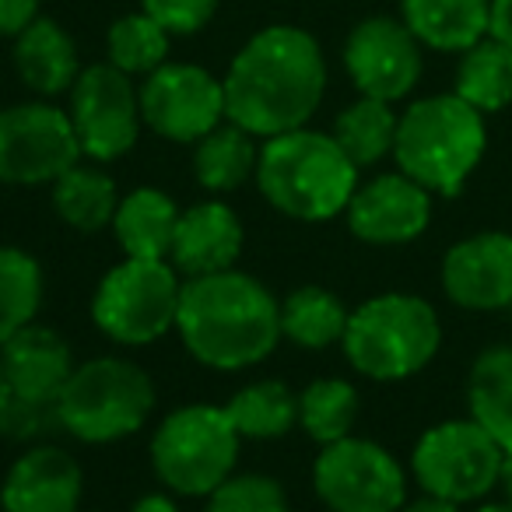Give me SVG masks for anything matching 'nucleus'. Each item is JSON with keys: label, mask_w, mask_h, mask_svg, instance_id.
Here are the masks:
<instances>
[{"label": "nucleus", "mask_w": 512, "mask_h": 512, "mask_svg": "<svg viewBox=\"0 0 512 512\" xmlns=\"http://www.w3.org/2000/svg\"><path fill=\"white\" fill-rule=\"evenodd\" d=\"M39 18V0H0V36H18Z\"/></svg>", "instance_id": "obj_35"}, {"label": "nucleus", "mask_w": 512, "mask_h": 512, "mask_svg": "<svg viewBox=\"0 0 512 512\" xmlns=\"http://www.w3.org/2000/svg\"><path fill=\"white\" fill-rule=\"evenodd\" d=\"M43 302V271L22 249H0V348L32 323Z\"/></svg>", "instance_id": "obj_30"}, {"label": "nucleus", "mask_w": 512, "mask_h": 512, "mask_svg": "<svg viewBox=\"0 0 512 512\" xmlns=\"http://www.w3.org/2000/svg\"><path fill=\"white\" fill-rule=\"evenodd\" d=\"M400 15L421 46L463 53L488 36L491 0H400Z\"/></svg>", "instance_id": "obj_20"}, {"label": "nucleus", "mask_w": 512, "mask_h": 512, "mask_svg": "<svg viewBox=\"0 0 512 512\" xmlns=\"http://www.w3.org/2000/svg\"><path fill=\"white\" fill-rule=\"evenodd\" d=\"M442 288L463 309L512 306V235L481 232L456 242L442 260Z\"/></svg>", "instance_id": "obj_16"}, {"label": "nucleus", "mask_w": 512, "mask_h": 512, "mask_svg": "<svg viewBox=\"0 0 512 512\" xmlns=\"http://www.w3.org/2000/svg\"><path fill=\"white\" fill-rule=\"evenodd\" d=\"M15 67H18V78L39 95L71 92L81 74L74 39L53 18H36V22L18 32Z\"/></svg>", "instance_id": "obj_21"}, {"label": "nucleus", "mask_w": 512, "mask_h": 512, "mask_svg": "<svg viewBox=\"0 0 512 512\" xmlns=\"http://www.w3.org/2000/svg\"><path fill=\"white\" fill-rule=\"evenodd\" d=\"M477 512H512V502H495V505H484Z\"/></svg>", "instance_id": "obj_41"}, {"label": "nucleus", "mask_w": 512, "mask_h": 512, "mask_svg": "<svg viewBox=\"0 0 512 512\" xmlns=\"http://www.w3.org/2000/svg\"><path fill=\"white\" fill-rule=\"evenodd\" d=\"M81 144L71 116L46 102H25L0 113V183H57L78 165Z\"/></svg>", "instance_id": "obj_10"}, {"label": "nucleus", "mask_w": 512, "mask_h": 512, "mask_svg": "<svg viewBox=\"0 0 512 512\" xmlns=\"http://www.w3.org/2000/svg\"><path fill=\"white\" fill-rule=\"evenodd\" d=\"M505 449L470 421H442L414 446V477L428 495L463 505L484 498L498 484Z\"/></svg>", "instance_id": "obj_9"}, {"label": "nucleus", "mask_w": 512, "mask_h": 512, "mask_svg": "<svg viewBox=\"0 0 512 512\" xmlns=\"http://www.w3.org/2000/svg\"><path fill=\"white\" fill-rule=\"evenodd\" d=\"M53 204L67 225L81 228V232H99L116 218L120 200H116V186L106 172L71 165L53 183Z\"/></svg>", "instance_id": "obj_27"}, {"label": "nucleus", "mask_w": 512, "mask_h": 512, "mask_svg": "<svg viewBox=\"0 0 512 512\" xmlns=\"http://www.w3.org/2000/svg\"><path fill=\"white\" fill-rule=\"evenodd\" d=\"M498 484H502L505 495H509V502H512V449H505V456H502V474H498Z\"/></svg>", "instance_id": "obj_40"}, {"label": "nucleus", "mask_w": 512, "mask_h": 512, "mask_svg": "<svg viewBox=\"0 0 512 512\" xmlns=\"http://www.w3.org/2000/svg\"><path fill=\"white\" fill-rule=\"evenodd\" d=\"M155 407L148 372L123 358H95L71 372L57 397L60 421L81 442H116L137 432Z\"/></svg>", "instance_id": "obj_6"}, {"label": "nucleus", "mask_w": 512, "mask_h": 512, "mask_svg": "<svg viewBox=\"0 0 512 512\" xmlns=\"http://www.w3.org/2000/svg\"><path fill=\"white\" fill-rule=\"evenodd\" d=\"M4 512H78L81 467L71 453L39 446L25 453L0 488Z\"/></svg>", "instance_id": "obj_17"}, {"label": "nucleus", "mask_w": 512, "mask_h": 512, "mask_svg": "<svg viewBox=\"0 0 512 512\" xmlns=\"http://www.w3.org/2000/svg\"><path fill=\"white\" fill-rule=\"evenodd\" d=\"M176 327L197 362L211 369H246L278 348L281 309L256 278L221 271L183 285Z\"/></svg>", "instance_id": "obj_2"}, {"label": "nucleus", "mask_w": 512, "mask_h": 512, "mask_svg": "<svg viewBox=\"0 0 512 512\" xmlns=\"http://www.w3.org/2000/svg\"><path fill=\"white\" fill-rule=\"evenodd\" d=\"M165 53H169V32L148 11L123 15L109 29V64L120 67L130 78L158 71L165 64Z\"/></svg>", "instance_id": "obj_32"}, {"label": "nucleus", "mask_w": 512, "mask_h": 512, "mask_svg": "<svg viewBox=\"0 0 512 512\" xmlns=\"http://www.w3.org/2000/svg\"><path fill=\"white\" fill-rule=\"evenodd\" d=\"M11 400H15V393H11L8 372H4V365H0V425H4V418H8V411H11Z\"/></svg>", "instance_id": "obj_39"}, {"label": "nucleus", "mask_w": 512, "mask_h": 512, "mask_svg": "<svg viewBox=\"0 0 512 512\" xmlns=\"http://www.w3.org/2000/svg\"><path fill=\"white\" fill-rule=\"evenodd\" d=\"M207 512H288V498L271 477H228L225 484L211 491Z\"/></svg>", "instance_id": "obj_33"}, {"label": "nucleus", "mask_w": 512, "mask_h": 512, "mask_svg": "<svg viewBox=\"0 0 512 512\" xmlns=\"http://www.w3.org/2000/svg\"><path fill=\"white\" fill-rule=\"evenodd\" d=\"M484 120L460 95H432L400 116L393 158L428 193L456 197L484 155Z\"/></svg>", "instance_id": "obj_4"}, {"label": "nucleus", "mask_w": 512, "mask_h": 512, "mask_svg": "<svg viewBox=\"0 0 512 512\" xmlns=\"http://www.w3.org/2000/svg\"><path fill=\"white\" fill-rule=\"evenodd\" d=\"M344 67L362 95L397 102L421 78V43L397 18H365L344 43Z\"/></svg>", "instance_id": "obj_14"}, {"label": "nucleus", "mask_w": 512, "mask_h": 512, "mask_svg": "<svg viewBox=\"0 0 512 512\" xmlns=\"http://www.w3.org/2000/svg\"><path fill=\"white\" fill-rule=\"evenodd\" d=\"M0 365L8 372L15 400L22 404H46L57 400L71 379V348L60 334L46 327H25L0 348Z\"/></svg>", "instance_id": "obj_18"}, {"label": "nucleus", "mask_w": 512, "mask_h": 512, "mask_svg": "<svg viewBox=\"0 0 512 512\" xmlns=\"http://www.w3.org/2000/svg\"><path fill=\"white\" fill-rule=\"evenodd\" d=\"M341 341L362 376L393 383L432 362L442 327L435 309L418 295H379L348 316Z\"/></svg>", "instance_id": "obj_5"}, {"label": "nucleus", "mask_w": 512, "mask_h": 512, "mask_svg": "<svg viewBox=\"0 0 512 512\" xmlns=\"http://www.w3.org/2000/svg\"><path fill=\"white\" fill-rule=\"evenodd\" d=\"M179 211L162 190H134L130 197L120 200L116 207V239H120L123 253L137 256V260H165L172 249V235H176Z\"/></svg>", "instance_id": "obj_22"}, {"label": "nucleus", "mask_w": 512, "mask_h": 512, "mask_svg": "<svg viewBox=\"0 0 512 512\" xmlns=\"http://www.w3.org/2000/svg\"><path fill=\"white\" fill-rule=\"evenodd\" d=\"M358 165L344 155L334 134L288 130L267 137L256 162V183L281 214L299 221H327L348 211L355 197Z\"/></svg>", "instance_id": "obj_3"}, {"label": "nucleus", "mask_w": 512, "mask_h": 512, "mask_svg": "<svg viewBox=\"0 0 512 512\" xmlns=\"http://www.w3.org/2000/svg\"><path fill=\"white\" fill-rule=\"evenodd\" d=\"M130 512H179V509L165 495H144Z\"/></svg>", "instance_id": "obj_38"}, {"label": "nucleus", "mask_w": 512, "mask_h": 512, "mask_svg": "<svg viewBox=\"0 0 512 512\" xmlns=\"http://www.w3.org/2000/svg\"><path fill=\"white\" fill-rule=\"evenodd\" d=\"M344 327H348L344 306L316 285L292 292L285 299V306H281V334L292 337L302 348H327V344L341 341Z\"/></svg>", "instance_id": "obj_29"}, {"label": "nucleus", "mask_w": 512, "mask_h": 512, "mask_svg": "<svg viewBox=\"0 0 512 512\" xmlns=\"http://www.w3.org/2000/svg\"><path fill=\"white\" fill-rule=\"evenodd\" d=\"M488 36L502 39L512 50V0H491V25Z\"/></svg>", "instance_id": "obj_36"}, {"label": "nucleus", "mask_w": 512, "mask_h": 512, "mask_svg": "<svg viewBox=\"0 0 512 512\" xmlns=\"http://www.w3.org/2000/svg\"><path fill=\"white\" fill-rule=\"evenodd\" d=\"M141 4V11H148L169 36L200 32L218 11V0H141Z\"/></svg>", "instance_id": "obj_34"}, {"label": "nucleus", "mask_w": 512, "mask_h": 512, "mask_svg": "<svg viewBox=\"0 0 512 512\" xmlns=\"http://www.w3.org/2000/svg\"><path fill=\"white\" fill-rule=\"evenodd\" d=\"M221 88L225 116L246 134L278 137L306 127L327 88L320 43L295 25H271L242 46Z\"/></svg>", "instance_id": "obj_1"}, {"label": "nucleus", "mask_w": 512, "mask_h": 512, "mask_svg": "<svg viewBox=\"0 0 512 512\" xmlns=\"http://www.w3.org/2000/svg\"><path fill=\"white\" fill-rule=\"evenodd\" d=\"M260 155L253 148V134H246L242 127H235L232 120L225 127H214L207 137H200L197 155H193V169L197 179L207 190H239L249 179V172L256 169Z\"/></svg>", "instance_id": "obj_26"}, {"label": "nucleus", "mask_w": 512, "mask_h": 512, "mask_svg": "<svg viewBox=\"0 0 512 512\" xmlns=\"http://www.w3.org/2000/svg\"><path fill=\"white\" fill-rule=\"evenodd\" d=\"M239 439L225 407L190 404L172 411L151 439V463L162 484L179 495H211L228 481Z\"/></svg>", "instance_id": "obj_7"}, {"label": "nucleus", "mask_w": 512, "mask_h": 512, "mask_svg": "<svg viewBox=\"0 0 512 512\" xmlns=\"http://www.w3.org/2000/svg\"><path fill=\"white\" fill-rule=\"evenodd\" d=\"M358 418V393L344 379H316L299 397V421L316 442L330 446L337 439H348Z\"/></svg>", "instance_id": "obj_31"}, {"label": "nucleus", "mask_w": 512, "mask_h": 512, "mask_svg": "<svg viewBox=\"0 0 512 512\" xmlns=\"http://www.w3.org/2000/svg\"><path fill=\"white\" fill-rule=\"evenodd\" d=\"M239 249V218L225 204H197L186 214H179L169 256L186 278H207V274L232 271Z\"/></svg>", "instance_id": "obj_19"}, {"label": "nucleus", "mask_w": 512, "mask_h": 512, "mask_svg": "<svg viewBox=\"0 0 512 512\" xmlns=\"http://www.w3.org/2000/svg\"><path fill=\"white\" fill-rule=\"evenodd\" d=\"M313 481L334 512H400L404 470L383 446L365 439H337L323 446Z\"/></svg>", "instance_id": "obj_11"}, {"label": "nucleus", "mask_w": 512, "mask_h": 512, "mask_svg": "<svg viewBox=\"0 0 512 512\" xmlns=\"http://www.w3.org/2000/svg\"><path fill=\"white\" fill-rule=\"evenodd\" d=\"M470 418L502 449H512V344L488 348L470 369Z\"/></svg>", "instance_id": "obj_23"}, {"label": "nucleus", "mask_w": 512, "mask_h": 512, "mask_svg": "<svg viewBox=\"0 0 512 512\" xmlns=\"http://www.w3.org/2000/svg\"><path fill=\"white\" fill-rule=\"evenodd\" d=\"M179 281L165 260H137L113 267L92 302L95 327L120 344H151L176 327Z\"/></svg>", "instance_id": "obj_8"}, {"label": "nucleus", "mask_w": 512, "mask_h": 512, "mask_svg": "<svg viewBox=\"0 0 512 512\" xmlns=\"http://www.w3.org/2000/svg\"><path fill=\"white\" fill-rule=\"evenodd\" d=\"M428 221H432V197L404 172L372 179L355 190L348 204L351 232L372 246H400L418 239Z\"/></svg>", "instance_id": "obj_15"}, {"label": "nucleus", "mask_w": 512, "mask_h": 512, "mask_svg": "<svg viewBox=\"0 0 512 512\" xmlns=\"http://www.w3.org/2000/svg\"><path fill=\"white\" fill-rule=\"evenodd\" d=\"M404 512H460V505L449 502V498H439V495H425L421 502H411Z\"/></svg>", "instance_id": "obj_37"}, {"label": "nucleus", "mask_w": 512, "mask_h": 512, "mask_svg": "<svg viewBox=\"0 0 512 512\" xmlns=\"http://www.w3.org/2000/svg\"><path fill=\"white\" fill-rule=\"evenodd\" d=\"M456 95L477 113H498L512 102V50L495 36H484L463 50L456 67Z\"/></svg>", "instance_id": "obj_24"}, {"label": "nucleus", "mask_w": 512, "mask_h": 512, "mask_svg": "<svg viewBox=\"0 0 512 512\" xmlns=\"http://www.w3.org/2000/svg\"><path fill=\"white\" fill-rule=\"evenodd\" d=\"M393 102L383 99H362L355 106H348L334 123V141L344 148V155L362 169V165H376L379 158H386L397 141V123L400 116H393Z\"/></svg>", "instance_id": "obj_28"}, {"label": "nucleus", "mask_w": 512, "mask_h": 512, "mask_svg": "<svg viewBox=\"0 0 512 512\" xmlns=\"http://www.w3.org/2000/svg\"><path fill=\"white\" fill-rule=\"evenodd\" d=\"M225 414L242 439H281L299 421V397L285 383H253L228 400Z\"/></svg>", "instance_id": "obj_25"}, {"label": "nucleus", "mask_w": 512, "mask_h": 512, "mask_svg": "<svg viewBox=\"0 0 512 512\" xmlns=\"http://www.w3.org/2000/svg\"><path fill=\"white\" fill-rule=\"evenodd\" d=\"M225 116V88L193 64H162L141 88V120L158 137L190 144L207 137Z\"/></svg>", "instance_id": "obj_13"}, {"label": "nucleus", "mask_w": 512, "mask_h": 512, "mask_svg": "<svg viewBox=\"0 0 512 512\" xmlns=\"http://www.w3.org/2000/svg\"><path fill=\"white\" fill-rule=\"evenodd\" d=\"M71 127L78 144L95 162H113L127 155L141 127V95L130 74L113 64H95L78 74L71 88Z\"/></svg>", "instance_id": "obj_12"}]
</instances>
